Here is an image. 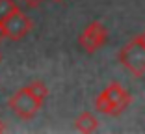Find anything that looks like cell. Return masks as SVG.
Wrapping results in <instances>:
<instances>
[{"mask_svg": "<svg viewBox=\"0 0 145 134\" xmlns=\"http://www.w3.org/2000/svg\"><path fill=\"white\" fill-rule=\"evenodd\" d=\"M15 8H19V6L15 4V0H0V21L4 17H8Z\"/></svg>", "mask_w": 145, "mask_h": 134, "instance_id": "8", "label": "cell"}, {"mask_svg": "<svg viewBox=\"0 0 145 134\" xmlns=\"http://www.w3.org/2000/svg\"><path fill=\"white\" fill-rule=\"evenodd\" d=\"M132 97L119 82H112L99 93L95 101V110L106 116H119L130 106Z\"/></svg>", "mask_w": 145, "mask_h": 134, "instance_id": "1", "label": "cell"}, {"mask_svg": "<svg viewBox=\"0 0 145 134\" xmlns=\"http://www.w3.org/2000/svg\"><path fill=\"white\" fill-rule=\"evenodd\" d=\"M32 26H34L32 21L19 8H15L8 17H4L0 21V28H2L4 37L11 39V41H21L24 35H28L32 32Z\"/></svg>", "mask_w": 145, "mask_h": 134, "instance_id": "3", "label": "cell"}, {"mask_svg": "<svg viewBox=\"0 0 145 134\" xmlns=\"http://www.w3.org/2000/svg\"><path fill=\"white\" fill-rule=\"evenodd\" d=\"M119 61L125 69H128L134 76L145 75V43L140 37H134L119 52Z\"/></svg>", "mask_w": 145, "mask_h": 134, "instance_id": "2", "label": "cell"}, {"mask_svg": "<svg viewBox=\"0 0 145 134\" xmlns=\"http://www.w3.org/2000/svg\"><path fill=\"white\" fill-rule=\"evenodd\" d=\"M41 2H43V0H22V4L28 6V8H37Z\"/></svg>", "mask_w": 145, "mask_h": 134, "instance_id": "9", "label": "cell"}, {"mask_svg": "<svg viewBox=\"0 0 145 134\" xmlns=\"http://www.w3.org/2000/svg\"><path fill=\"white\" fill-rule=\"evenodd\" d=\"M138 37H140V39H141V41H143V43H145V30H143V32H141V34H140V35H138Z\"/></svg>", "mask_w": 145, "mask_h": 134, "instance_id": "10", "label": "cell"}, {"mask_svg": "<svg viewBox=\"0 0 145 134\" xmlns=\"http://www.w3.org/2000/svg\"><path fill=\"white\" fill-rule=\"evenodd\" d=\"M74 129H76L78 132L91 134V132H95V130H99V119L91 112H82L80 116L74 119Z\"/></svg>", "mask_w": 145, "mask_h": 134, "instance_id": "6", "label": "cell"}, {"mask_svg": "<svg viewBox=\"0 0 145 134\" xmlns=\"http://www.w3.org/2000/svg\"><path fill=\"white\" fill-rule=\"evenodd\" d=\"M28 90H30L32 93H34V97H35V99H39L41 103L47 99V95H48V88L45 86L41 80H35V82H32L30 86H28Z\"/></svg>", "mask_w": 145, "mask_h": 134, "instance_id": "7", "label": "cell"}, {"mask_svg": "<svg viewBox=\"0 0 145 134\" xmlns=\"http://www.w3.org/2000/svg\"><path fill=\"white\" fill-rule=\"evenodd\" d=\"M41 101L35 99L34 93H32L28 88H22L19 90L15 95L9 99V108L17 114L21 119H32V117L37 114V110L41 108Z\"/></svg>", "mask_w": 145, "mask_h": 134, "instance_id": "4", "label": "cell"}, {"mask_svg": "<svg viewBox=\"0 0 145 134\" xmlns=\"http://www.w3.org/2000/svg\"><path fill=\"white\" fill-rule=\"evenodd\" d=\"M0 60H2V54H0Z\"/></svg>", "mask_w": 145, "mask_h": 134, "instance_id": "13", "label": "cell"}, {"mask_svg": "<svg viewBox=\"0 0 145 134\" xmlns=\"http://www.w3.org/2000/svg\"><path fill=\"white\" fill-rule=\"evenodd\" d=\"M106 39H108L106 26H104L103 22H99V21H93L91 24L86 26L84 32L80 34V37H78V45L82 47L84 52L93 54V52H97L101 47H104Z\"/></svg>", "mask_w": 145, "mask_h": 134, "instance_id": "5", "label": "cell"}, {"mask_svg": "<svg viewBox=\"0 0 145 134\" xmlns=\"http://www.w3.org/2000/svg\"><path fill=\"white\" fill-rule=\"evenodd\" d=\"M54 2H63V0H54Z\"/></svg>", "mask_w": 145, "mask_h": 134, "instance_id": "11", "label": "cell"}, {"mask_svg": "<svg viewBox=\"0 0 145 134\" xmlns=\"http://www.w3.org/2000/svg\"><path fill=\"white\" fill-rule=\"evenodd\" d=\"M0 130H4V127H2V125H0Z\"/></svg>", "mask_w": 145, "mask_h": 134, "instance_id": "12", "label": "cell"}]
</instances>
